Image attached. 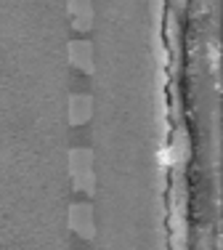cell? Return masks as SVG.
Returning a JSON list of instances; mask_svg holds the SVG:
<instances>
[{
	"label": "cell",
	"mask_w": 223,
	"mask_h": 250,
	"mask_svg": "<svg viewBox=\"0 0 223 250\" xmlns=\"http://www.w3.org/2000/svg\"><path fill=\"white\" fill-rule=\"evenodd\" d=\"M165 40H167L170 64H173V69H178L181 67V27H178L175 14H167L165 16Z\"/></svg>",
	"instance_id": "ba28073f"
},
{
	"label": "cell",
	"mask_w": 223,
	"mask_h": 250,
	"mask_svg": "<svg viewBox=\"0 0 223 250\" xmlns=\"http://www.w3.org/2000/svg\"><path fill=\"white\" fill-rule=\"evenodd\" d=\"M93 117V99L85 93H72L69 96V125H85Z\"/></svg>",
	"instance_id": "52a82bcc"
},
{
	"label": "cell",
	"mask_w": 223,
	"mask_h": 250,
	"mask_svg": "<svg viewBox=\"0 0 223 250\" xmlns=\"http://www.w3.org/2000/svg\"><path fill=\"white\" fill-rule=\"evenodd\" d=\"M186 3H189V0H173V8H175V11H184Z\"/></svg>",
	"instance_id": "30bf717a"
},
{
	"label": "cell",
	"mask_w": 223,
	"mask_h": 250,
	"mask_svg": "<svg viewBox=\"0 0 223 250\" xmlns=\"http://www.w3.org/2000/svg\"><path fill=\"white\" fill-rule=\"evenodd\" d=\"M69 178L72 187L83 194L96 192V173H93V149L72 146L69 149Z\"/></svg>",
	"instance_id": "7a4b0ae2"
},
{
	"label": "cell",
	"mask_w": 223,
	"mask_h": 250,
	"mask_svg": "<svg viewBox=\"0 0 223 250\" xmlns=\"http://www.w3.org/2000/svg\"><path fill=\"white\" fill-rule=\"evenodd\" d=\"M170 109H173V120L181 125V96L175 91V85H170Z\"/></svg>",
	"instance_id": "9c48e42d"
},
{
	"label": "cell",
	"mask_w": 223,
	"mask_h": 250,
	"mask_svg": "<svg viewBox=\"0 0 223 250\" xmlns=\"http://www.w3.org/2000/svg\"><path fill=\"white\" fill-rule=\"evenodd\" d=\"M162 157L170 160V168H178V170H184V165L191 160V139H189V130L184 125H175L173 128Z\"/></svg>",
	"instance_id": "3957f363"
},
{
	"label": "cell",
	"mask_w": 223,
	"mask_h": 250,
	"mask_svg": "<svg viewBox=\"0 0 223 250\" xmlns=\"http://www.w3.org/2000/svg\"><path fill=\"white\" fill-rule=\"evenodd\" d=\"M170 184V250H189V221H186V181L184 170L173 168Z\"/></svg>",
	"instance_id": "6da1fadb"
},
{
	"label": "cell",
	"mask_w": 223,
	"mask_h": 250,
	"mask_svg": "<svg viewBox=\"0 0 223 250\" xmlns=\"http://www.w3.org/2000/svg\"><path fill=\"white\" fill-rule=\"evenodd\" d=\"M69 62L80 69L83 75H93L96 69V62H93V43L85 38H77V40H69Z\"/></svg>",
	"instance_id": "5b68a950"
},
{
	"label": "cell",
	"mask_w": 223,
	"mask_h": 250,
	"mask_svg": "<svg viewBox=\"0 0 223 250\" xmlns=\"http://www.w3.org/2000/svg\"><path fill=\"white\" fill-rule=\"evenodd\" d=\"M67 14L74 32H88L93 27V0H67Z\"/></svg>",
	"instance_id": "8992f818"
},
{
	"label": "cell",
	"mask_w": 223,
	"mask_h": 250,
	"mask_svg": "<svg viewBox=\"0 0 223 250\" xmlns=\"http://www.w3.org/2000/svg\"><path fill=\"white\" fill-rule=\"evenodd\" d=\"M69 229L85 242L96 240V216H93V205H88V202H72V205H69Z\"/></svg>",
	"instance_id": "277c9868"
}]
</instances>
